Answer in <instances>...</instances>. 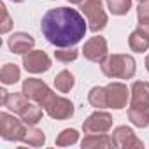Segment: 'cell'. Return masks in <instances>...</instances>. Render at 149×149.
I'll return each instance as SVG.
<instances>
[{"instance_id":"obj_1","label":"cell","mask_w":149,"mask_h":149,"mask_svg":"<svg viewBox=\"0 0 149 149\" xmlns=\"http://www.w3.org/2000/svg\"><path fill=\"white\" fill-rule=\"evenodd\" d=\"M86 23L88 21H84L79 11L72 7H56L42 16L40 32L49 44L56 47H72L84 37L88 30Z\"/></svg>"},{"instance_id":"obj_2","label":"cell","mask_w":149,"mask_h":149,"mask_svg":"<svg viewBox=\"0 0 149 149\" xmlns=\"http://www.w3.org/2000/svg\"><path fill=\"white\" fill-rule=\"evenodd\" d=\"M4 107H7L14 114H18L30 126H35L42 118V105L40 104L35 105V102H32L23 91L21 93H9Z\"/></svg>"},{"instance_id":"obj_3","label":"cell","mask_w":149,"mask_h":149,"mask_svg":"<svg viewBox=\"0 0 149 149\" xmlns=\"http://www.w3.org/2000/svg\"><path fill=\"white\" fill-rule=\"evenodd\" d=\"M100 67L109 79H132L135 76V60L130 54H107Z\"/></svg>"},{"instance_id":"obj_4","label":"cell","mask_w":149,"mask_h":149,"mask_svg":"<svg viewBox=\"0 0 149 149\" xmlns=\"http://www.w3.org/2000/svg\"><path fill=\"white\" fill-rule=\"evenodd\" d=\"M40 105L44 107L47 116L53 119H68L74 116V104L68 98L60 97L53 91L47 93V97L40 102Z\"/></svg>"},{"instance_id":"obj_5","label":"cell","mask_w":149,"mask_h":149,"mask_svg":"<svg viewBox=\"0 0 149 149\" xmlns=\"http://www.w3.org/2000/svg\"><path fill=\"white\" fill-rule=\"evenodd\" d=\"M79 6L86 16L88 28L93 33H98L100 30L107 26V14L102 7V0H83Z\"/></svg>"},{"instance_id":"obj_6","label":"cell","mask_w":149,"mask_h":149,"mask_svg":"<svg viewBox=\"0 0 149 149\" xmlns=\"http://www.w3.org/2000/svg\"><path fill=\"white\" fill-rule=\"evenodd\" d=\"M28 126H26V123L23 119L19 121V119H16L14 116H11L7 112L0 114V135H2L4 140H13V142L14 140H21L23 142Z\"/></svg>"},{"instance_id":"obj_7","label":"cell","mask_w":149,"mask_h":149,"mask_svg":"<svg viewBox=\"0 0 149 149\" xmlns=\"http://www.w3.org/2000/svg\"><path fill=\"white\" fill-rule=\"evenodd\" d=\"M23 67L30 74H42L51 68V58L40 49H32L23 54Z\"/></svg>"},{"instance_id":"obj_8","label":"cell","mask_w":149,"mask_h":149,"mask_svg":"<svg viewBox=\"0 0 149 149\" xmlns=\"http://www.w3.org/2000/svg\"><path fill=\"white\" fill-rule=\"evenodd\" d=\"M112 128V116L104 111H97L83 123L84 133H105Z\"/></svg>"},{"instance_id":"obj_9","label":"cell","mask_w":149,"mask_h":149,"mask_svg":"<svg viewBox=\"0 0 149 149\" xmlns=\"http://www.w3.org/2000/svg\"><path fill=\"white\" fill-rule=\"evenodd\" d=\"M107 51H109L107 40H105L104 37H100V35L91 37V39L84 44V47H83L84 58L90 60V61H95V63H102V61L107 58Z\"/></svg>"},{"instance_id":"obj_10","label":"cell","mask_w":149,"mask_h":149,"mask_svg":"<svg viewBox=\"0 0 149 149\" xmlns=\"http://www.w3.org/2000/svg\"><path fill=\"white\" fill-rule=\"evenodd\" d=\"M105 91H107V107H112V109L126 107L130 91L123 83H111L105 86Z\"/></svg>"},{"instance_id":"obj_11","label":"cell","mask_w":149,"mask_h":149,"mask_svg":"<svg viewBox=\"0 0 149 149\" xmlns=\"http://www.w3.org/2000/svg\"><path fill=\"white\" fill-rule=\"evenodd\" d=\"M49 91H51V90L47 88V84H46L42 79H33V77H30V79H25V83H23V93H25L32 102H35V104H40V102L47 97Z\"/></svg>"},{"instance_id":"obj_12","label":"cell","mask_w":149,"mask_h":149,"mask_svg":"<svg viewBox=\"0 0 149 149\" xmlns=\"http://www.w3.org/2000/svg\"><path fill=\"white\" fill-rule=\"evenodd\" d=\"M112 142L116 147H123V149H130V147H142L144 144L137 139V135L133 133L132 128L128 126H118L112 132Z\"/></svg>"},{"instance_id":"obj_13","label":"cell","mask_w":149,"mask_h":149,"mask_svg":"<svg viewBox=\"0 0 149 149\" xmlns=\"http://www.w3.org/2000/svg\"><path fill=\"white\" fill-rule=\"evenodd\" d=\"M7 44H9V47H11L13 53H16V54H26L28 51L33 49L35 39L32 35L25 33V32H16V33H13L9 37Z\"/></svg>"},{"instance_id":"obj_14","label":"cell","mask_w":149,"mask_h":149,"mask_svg":"<svg viewBox=\"0 0 149 149\" xmlns=\"http://www.w3.org/2000/svg\"><path fill=\"white\" fill-rule=\"evenodd\" d=\"M132 107H149V83L137 81L132 86Z\"/></svg>"},{"instance_id":"obj_15","label":"cell","mask_w":149,"mask_h":149,"mask_svg":"<svg viewBox=\"0 0 149 149\" xmlns=\"http://www.w3.org/2000/svg\"><path fill=\"white\" fill-rule=\"evenodd\" d=\"M128 46H130V49L132 51H135V53H144V51H147V47H149V33L144 30V28H137V30H133L132 33H130V37H128Z\"/></svg>"},{"instance_id":"obj_16","label":"cell","mask_w":149,"mask_h":149,"mask_svg":"<svg viewBox=\"0 0 149 149\" xmlns=\"http://www.w3.org/2000/svg\"><path fill=\"white\" fill-rule=\"evenodd\" d=\"M114 142L112 139H109V135L105 133H86V137L81 142L83 149H91V147H112Z\"/></svg>"},{"instance_id":"obj_17","label":"cell","mask_w":149,"mask_h":149,"mask_svg":"<svg viewBox=\"0 0 149 149\" xmlns=\"http://www.w3.org/2000/svg\"><path fill=\"white\" fill-rule=\"evenodd\" d=\"M128 118L135 126L147 128L149 126V107H130Z\"/></svg>"},{"instance_id":"obj_18","label":"cell","mask_w":149,"mask_h":149,"mask_svg":"<svg viewBox=\"0 0 149 149\" xmlns=\"http://www.w3.org/2000/svg\"><path fill=\"white\" fill-rule=\"evenodd\" d=\"M74 84H76V79H74V76L68 70H61L58 76L54 77V88L60 93H68L74 88Z\"/></svg>"},{"instance_id":"obj_19","label":"cell","mask_w":149,"mask_h":149,"mask_svg":"<svg viewBox=\"0 0 149 149\" xmlns=\"http://www.w3.org/2000/svg\"><path fill=\"white\" fill-rule=\"evenodd\" d=\"M19 67L14 65V63H6L2 67V70H0V81H2L4 84H14L19 81Z\"/></svg>"},{"instance_id":"obj_20","label":"cell","mask_w":149,"mask_h":149,"mask_svg":"<svg viewBox=\"0 0 149 149\" xmlns=\"http://www.w3.org/2000/svg\"><path fill=\"white\" fill-rule=\"evenodd\" d=\"M88 100H90V104H91L93 107H97V109L107 107V91H105V88H102V86L91 88L90 93H88Z\"/></svg>"},{"instance_id":"obj_21","label":"cell","mask_w":149,"mask_h":149,"mask_svg":"<svg viewBox=\"0 0 149 149\" xmlns=\"http://www.w3.org/2000/svg\"><path fill=\"white\" fill-rule=\"evenodd\" d=\"M23 142H25V144H28V146L39 147V146H42V144L46 142V135H44V132H42V130H39V128H35V126H28V130H26V135H25Z\"/></svg>"},{"instance_id":"obj_22","label":"cell","mask_w":149,"mask_h":149,"mask_svg":"<svg viewBox=\"0 0 149 149\" xmlns=\"http://www.w3.org/2000/svg\"><path fill=\"white\" fill-rule=\"evenodd\" d=\"M107 7L112 14L125 16V14H128V11L132 7V0H107Z\"/></svg>"},{"instance_id":"obj_23","label":"cell","mask_w":149,"mask_h":149,"mask_svg":"<svg viewBox=\"0 0 149 149\" xmlns=\"http://www.w3.org/2000/svg\"><path fill=\"white\" fill-rule=\"evenodd\" d=\"M137 18H139V26L144 28L149 33V0H142V2H139Z\"/></svg>"},{"instance_id":"obj_24","label":"cell","mask_w":149,"mask_h":149,"mask_svg":"<svg viewBox=\"0 0 149 149\" xmlns=\"http://www.w3.org/2000/svg\"><path fill=\"white\" fill-rule=\"evenodd\" d=\"M77 132L76 130H72V128H67L63 130L58 137H56V146L60 147H65V146H72V144H76L77 142Z\"/></svg>"},{"instance_id":"obj_25","label":"cell","mask_w":149,"mask_h":149,"mask_svg":"<svg viewBox=\"0 0 149 149\" xmlns=\"http://www.w3.org/2000/svg\"><path fill=\"white\" fill-rule=\"evenodd\" d=\"M77 56H79V51L76 47H60V49L54 51V58L58 61H63V63L77 60Z\"/></svg>"},{"instance_id":"obj_26","label":"cell","mask_w":149,"mask_h":149,"mask_svg":"<svg viewBox=\"0 0 149 149\" xmlns=\"http://www.w3.org/2000/svg\"><path fill=\"white\" fill-rule=\"evenodd\" d=\"M0 9H2V25H0V32L2 33H7L11 28H13V21H11V16L7 13V7L2 4L0 6Z\"/></svg>"},{"instance_id":"obj_27","label":"cell","mask_w":149,"mask_h":149,"mask_svg":"<svg viewBox=\"0 0 149 149\" xmlns=\"http://www.w3.org/2000/svg\"><path fill=\"white\" fill-rule=\"evenodd\" d=\"M146 68H147V72H149V54H147V58H146Z\"/></svg>"},{"instance_id":"obj_28","label":"cell","mask_w":149,"mask_h":149,"mask_svg":"<svg viewBox=\"0 0 149 149\" xmlns=\"http://www.w3.org/2000/svg\"><path fill=\"white\" fill-rule=\"evenodd\" d=\"M68 2H70V4H81L83 0H68Z\"/></svg>"},{"instance_id":"obj_29","label":"cell","mask_w":149,"mask_h":149,"mask_svg":"<svg viewBox=\"0 0 149 149\" xmlns=\"http://www.w3.org/2000/svg\"><path fill=\"white\" fill-rule=\"evenodd\" d=\"M13 2H16V4H19V2H23V0H13Z\"/></svg>"},{"instance_id":"obj_30","label":"cell","mask_w":149,"mask_h":149,"mask_svg":"<svg viewBox=\"0 0 149 149\" xmlns=\"http://www.w3.org/2000/svg\"><path fill=\"white\" fill-rule=\"evenodd\" d=\"M139 2H142V0H139Z\"/></svg>"}]
</instances>
